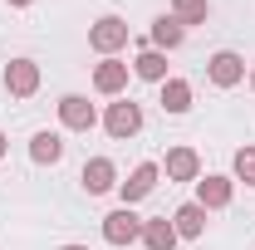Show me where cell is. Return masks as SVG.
<instances>
[{"instance_id":"cell-1","label":"cell","mask_w":255,"mask_h":250,"mask_svg":"<svg viewBox=\"0 0 255 250\" xmlns=\"http://www.w3.org/2000/svg\"><path fill=\"white\" fill-rule=\"evenodd\" d=\"M103 127H108V137H132L137 127H142V108L132 103V98H123V103H108V113H103Z\"/></svg>"},{"instance_id":"cell-2","label":"cell","mask_w":255,"mask_h":250,"mask_svg":"<svg viewBox=\"0 0 255 250\" xmlns=\"http://www.w3.org/2000/svg\"><path fill=\"white\" fill-rule=\"evenodd\" d=\"M103 241L108 246H132V241H142V221L132 216V211H113V216H103Z\"/></svg>"},{"instance_id":"cell-3","label":"cell","mask_w":255,"mask_h":250,"mask_svg":"<svg viewBox=\"0 0 255 250\" xmlns=\"http://www.w3.org/2000/svg\"><path fill=\"white\" fill-rule=\"evenodd\" d=\"M206 74H211V84H216V89H236V84L246 79V59H241V54H231V49H221V54H211V59H206Z\"/></svg>"},{"instance_id":"cell-4","label":"cell","mask_w":255,"mask_h":250,"mask_svg":"<svg viewBox=\"0 0 255 250\" xmlns=\"http://www.w3.org/2000/svg\"><path fill=\"white\" fill-rule=\"evenodd\" d=\"M59 123L69 127V132H89V127L98 123V113H94V103H89V98L64 94V98H59Z\"/></svg>"},{"instance_id":"cell-5","label":"cell","mask_w":255,"mask_h":250,"mask_svg":"<svg viewBox=\"0 0 255 250\" xmlns=\"http://www.w3.org/2000/svg\"><path fill=\"white\" fill-rule=\"evenodd\" d=\"M89 44H94L98 54H118V49L128 44V25L118 20V15H103L94 30H89Z\"/></svg>"},{"instance_id":"cell-6","label":"cell","mask_w":255,"mask_h":250,"mask_svg":"<svg viewBox=\"0 0 255 250\" xmlns=\"http://www.w3.org/2000/svg\"><path fill=\"white\" fill-rule=\"evenodd\" d=\"M5 89L15 98H30L34 89H39V64L34 59H10V69H5Z\"/></svg>"},{"instance_id":"cell-7","label":"cell","mask_w":255,"mask_h":250,"mask_svg":"<svg viewBox=\"0 0 255 250\" xmlns=\"http://www.w3.org/2000/svg\"><path fill=\"white\" fill-rule=\"evenodd\" d=\"M113 187H118V172H113L108 157L84 162V191H89V196H103V191H113Z\"/></svg>"},{"instance_id":"cell-8","label":"cell","mask_w":255,"mask_h":250,"mask_svg":"<svg viewBox=\"0 0 255 250\" xmlns=\"http://www.w3.org/2000/svg\"><path fill=\"white\" fill-rule=\"evenodd\" d=\"M152 187H157V167H152V162L132 167V177L123 182V206H132V201H142V196H147Z\"/></svg>"},{"instance_id":"cell-9","label":"cell","mask_w":255,"mask_h":250,"mask_svg":"<svg viewBox=\"0 0 255 250\" xmlns=\"http://www.w3.org/2000/svg\"><path fill=\"white\" fill-rule=\"evenodd\" d=\"M94 89H98V94H123V89H128V64L103 59L94 69Z\"/></svg>"},{"instance_id":"cell-10","label":"cell","mask_w":255,"mask_h":250,"mask_svg":"<svg viewBox=\"0 0 255 250\" xmlns=\"http://www.w3.org/2000/svg\"><path fill=\"white\" fill-rule=\"evenodd\" d=\"M196 172H201V157L191 147H172L167 152V177L172 182H196Z\"/></svg>"},{"instance_id":"cell-11","label":"cell","mask_w":255,"mask_h":250,"mask_svg":"<svg viewBox=\"0 0 255 250\" xmlns=\"http://www.w3.org/2000/svg\"><path fill=\"white\" fill-rule=\"evenodd\" d=\"M196 206H206V211L231 206V182H226V177H206V182H196Z\"/></svg>"},{"instance_id":"cell-12","label":"cell","mask_w":255,"mask_h":250,"mask_svg":"<svg viewBox=\"0 0 255 250\" xmlns=\"http://www.w3.org/2000/svg\"><path fill=\"white\" fill-rule=\"evenodd\" d=\"M177 241H182V236H177V226H172L167 216L142 221V246H147V250H172Z\"/></svg>"},{"instance_id":"cell-13","label":"cell","mask_w":255,"mask_h":250,"mask_svg":"<svg viewBox=\"0 0 255 250\" xmlns=\"http://www.w3.org/2000/svg\"><path fill=\"white\" fill-rule=\"evenodd\" d=\"M132 74L147 79V84H167V54H162V49H142V54L132 59Z\"/></svg>"},{"instance_id":"cell-14","label":"cell","mask_w":255,"mask_h":250,"mask_svg":"<svg viewBox=\"0 0 255 250\" xmlns=\"http://www.w3.org/2000/svg\"><path fill=\"white\" fill-rule=\"evenodd\" d=\"M172 226H177V236H187V241H196V236L206 231V206H196V201H187V206H177V216H172Z\"/></svg>"},{"instance_id":"cell-15","label":"cell","mask_w":255,"mask_h":250,"mask_svg":"<svg viewBox=\"0 0 255 250\" xmlns=\"http://www.w3.org/2000/svg\"><path fill=\"white\" fill-rule=\"evenodd\" d=\"M30 157L39 162V167H54L64 157V137L59 132H34V142H30Z\"/></svg>"},{"instance_id":"cell-16","label":"cell","mask_w":255,"mask_h":250,"mask_svg":"<svg viewBox=\"0 0 255 250\" xmlns=\"http://www.w3.org/2000/svg\"><path fill=\"white\" fill-rule=\"evenodd\" d=\"M182 39H187V25H182V20H172V15L152 20V44H157V49H177Z\"/></svg>"},{"instance_id":"cell-17","label":"cell","mask_w":255,"mask_h":250,"mask_svg":"<svg viewBox=\"0 0 255 250\" xmlns=\"http://www.w3.org/2000/svg\"><path fill=\"white\" fill-rule=\"evenodd\" d=\"M162 108H167V113H187L191 108V84L187 79H167V84H162Z\"/></svg>"},{"instance_id":"cell-18","label":"cell","mask_w":255,"mask_h":250,"mask_svg":"<svg viewBox=\"0 0 255 250\" xmlns=\"http://www.w3.org/2000/svg\"><path fill=\"white\" fill-rule=\"evenodd\" d=\"M206 0H172V20H182V25H201L206 20Z\"/></svg>"},{"instance_id":"cell-19","label":"cell","mask_w":255,"mask_h":250,"mask_svg":"<svg viewBox=\"0 0 255 250\" xmlns=\"http://www.w3.org/2000/svg\"><path fill=\"white\" fill-rule=\"evenodd\" d=\"M236 177H241L246 187H255V147H241V152H236Z\"/></svg>"},{"instance_id":"cell-20","label":"cell","mask_w":255,"mask_h":250,"mask_svg":"<svg viewBox=\"0 0 255 250\" xmlns=\"http://www.w3.org/2000/svg\"><path fill=\"white\" fill-rule=\"evenodd\" d=\"M0 157H5V132H0Z\"/></svg>"},{"instance_id":"cell-21","label":"cell","mask_w":255,"mask_h":250,"mask_svg":"<svg viewBox=\"0 0 255 250\" xmlns=\"http://www.w3.org/2000/svg\"><path fill=\"white\" fill-rule=\"evenodd\" d=\"M64 250H89V246H64Z\"/></svg>"},{"instance_id":"cell-22","label":"cell","mask_w":255,"mask_h":250,"mask_svg":"<svg viewBox=\"0 0 255 250\" xmlns=\"http://www.w3.org/2000/svg\"><path fill=\"white\" fill-rule=\"evenodd\" d=\"M10 5H30V0H10Z\"/></svg>"},{"instance_id":"cell-23","label":"cell","mask_w":255,"mask_h":250,"mask_svg":"<svg viewBox=\"0 0 255 250\" xmlns=\"http://www.w3.org/2000/svg\"><path fill=\"white\" fill-rule=\"evenodd\" d=\"M251 84H255V69H251Z\"/></svg>"}]
</instances>
